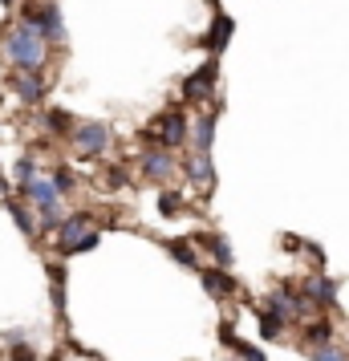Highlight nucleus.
Listing matches in <instances>:
<instances>
[{"mask_svg": "<svg viewBox=\"0 0 349 361\" xmlns=\"http://www.w3.org/2000/svg\"><path fill=\"white\" fill-rule=\"evenodd\" d=\"M4 57L20 69V73H37V69L45 66V41L37 29L29 25H17L13 33L4 37Z\"/></svg>", "mask_w": 349, "mask_h": 361, "instance_id": "f257e3e1", "label": "nucleus"}, {"mask_svg": "<svg viewBox=\"0 0 349 361\" xmlns=\"http://www.w3.org/2000/svg\"><path fill=\"white\" fill-rule=\"evenodd\" d=\"M195 247H203V252H212V260H216V268H232L235 264V256H232V244L224 240V235H216V231H200L195 235Z\"/></svg>", "mask_w": 349, "mask_h": 361, "instance_id": "ddd939ff", "label": "nucleus"}, {"mask_svg": "<svg viewBox=\"0 0 349 361\" xmlns=\"http://www.w3.org/2000/svg\"><path fill=\"white\" fill-rule=\"evenodd\" d=\"M187 122H191V118H187V110H179V106L163 110V114L154 118V138H159L154 147L171 150V154L179 147H187Z\"/></svg>", "mask_w": 349, "mask_h": 361, "instance_id": "7ed1b4c3", "label": "nucleus"}, {"mask_svg": "<svg viewBox=\"0 0 349 361\" xmlns=\"http://www.w3.org/2000/svg\"><path fill=\"white\" fill-rule=\"evenodd\" d=\"M159 212L163 215H179L183 212V195H179V191H159Z\"/></svg>", "mask_w": 349, "mask_h": 361, "instance_id": "4be33fe9", "label": "nucleus"}, {"mask_svg": "<svg viewBox=\"0 0 349 361\" xmlns=\"http://www.w3.org/2000/svg\"><path fill=\"white\" fill-rule=\"evenodd\" d=\"M166 252L183 264V268H191V272H200V268H203V264H200V247L191 244V240H171V244H166Z\"/></svg>", "mask_w": 349, "mask_h": 361, "instance_id": "f3484780", "label": "nucleus"}, {"mask_svg": "<svg viewBox=\"0 0 349 361\" xmlns=\"http://www.w3.org/2000/svg\"><path fill=\"white\" fill-rule=\"evenodd\" d=\"M45 122H49V130H69V114H66V110H53Z\"/></svg>", "mask_w": 349, "mask_h": 361, "instance_id": "393cba45", "label": "nucleus"}, {"mask_svg": "<svg viewBox=\"0 0 349 361\" xmlns=\"http://www.w3.org/2000/svg\"><path fill=\"white\" fill-rule=\"evenodd\" d=\"M0 4H17V0H0Z\"/></svg>", "mask_w": 349, "mask_h": 361, "instance_id": "a878e982", "label": "nucleus"}, {"mask_svg": "<svg viewBox=\"0 0 349 361\" xmlns=\"http://www.w3.org/2000/svg\"><path fill=\"white\" fill-rule=\"evenodd\" d=\"M90 231H94V215H85V212L66 215L61 228H57V252H61V256H73V247L82 244Z\"/></svg>", "mask_w": 349, "mask_h": 361, "instance_id": "1a4fd4ad", "label": "nucleus"}, {"mask_svg": "<svg viewBox=\"0 0 349 361\" xmlns=\"http://www.w3.org/2000/svg\"><path fill=\"white\" fill-rule=\"evenodd\" d=\"M333 341V321L329 317H313L309 325H305V345L317 349V345H329Z\"/></svg>", "mask_w": 349, "mask_h": 361, "instance_id": "dca6fc26", "label": "nucleus"}, {"mask_svg": "<svg viewBox=\"0 0 349 361\" xmlns=\"http://www.w3.org/2000/svg\"><path fill=\"white\" fill-rule=\"evenodd\" d=\"M20 25L37 29L45 45H49V41H53V45H57V41H66V20H61V8H57V4H41V8H29Z\"/></svg>", "mask_w": 349, "mask_h": 361, "instance_id": "423d86ee", "label": "nucleus"}, {"mask_svg": "<svg viewBox=\"0 0 349 361\" xmlns=\"http://www.w3.org/2000/svg\"><path fill=\"white\" fill-rule=\"evenodd\" d=\"M200 284L207 288V296H216V300H232V296H235L232 272H224V268H216V264L200 268Z\"/></svg>", "mask_w": 349, "mask_h": 361, "instance_id": "9b49d317", "label": "nucleus"}, {"mask_svg": "<svg viewBox=\"0 0 349 361\" xmlns=\"http://www.w3.org/2000/svg\"><path fill=\"white\" fill-rule=\"evenodd\" d=\"M13 90H17L25 102H41L45 98V78H41V73H20V78H13Z\"/></svg>", "mask_w": 349, "mask_h": 361, "instance_id": "2eb2a0df", "label": "nucleus"}, {"mask_svg": "<svg viewBox=\"0 0 349 361\" xmlns=\"http://www.w3.org/2000/svg\"><path fill=\"white\" fill-rule=\"evenodd\" d=\"M232 29H235V20L228 17V13H216V17H212V29H207V37H203V45H207L212 53H219L228 41H232Z\"/></svg>", "mask_w": 349, "mask_h": 361, "instance_id": "4468645a", "label": "nucleus"}, {"mask_svg": "<svg viewBox=\"0 0 349 361\" xmlns=\"http://www.w3.org/2000/svg\"><path fill=\"white\" fill-rule=\"evenodd\" d=\"M216 85H219V61L216 57H207V61H203V66L183 82V98L195 102V106H200V102H212L216 98Z\"/></svg>", "mask_w": 349, "mask_h": 361, "instance_id": "0eeeda50", "label": "nucleus"}, {"mask_svg": "<svg viewBox=\"0 0 349 361\" xmlns=\"http://www.w3.org/2000/svg\"><path fill=\"white\" fill-rule=\"evenodd\" d=\"M98 240H102V231L94 228V231H90V235H85V240H82V244L73 247V256H82V252H94V247H98Z\"/></svg>", "mask_w": 349, "mask_h": 361, "instance_id": "b1692460", "label": "nucleus"}, {"mask_svg": "<svg viewBox=\"0 0 349 361\" xmlns=\"http://www.w3.org/2000/svg\"><path fill=\"white\" fill-rule=\"evenodd\" d=\"M110 126L106 122H82V126H73V134H69V147L78 150L82 159H98V154H106L110 150Z\"/></svg>", "mask_w": 349, "mask_h": 361, "instance_id": "20e7f679", "label": "nucleus"}, {"mask_svg": "<svg viewBox=\"0 0 349 361\" xmlns=\"http://www.w3.org/2000/svg\"><path fill=\"white\" fill-rule=\"evenodd\" d=\"M49 183H53V191H57V195H69V191L78 187V179H73V171H69V166H57V171L49 175Z\"/></svg>", "mask_w": 349, "mask_h": 361, "instance_id": "412c9836", "label": "nucleus"}, {"mask_svg": "<svg viewBox=\"0 0 349 361\" xmlns=\"http://www.w3.org/2000/svg\"><path fill=\"white\" fill-rule=\"evenodd\" d=\"M216 126H219V110H203V114H195L187 122V147H191V154H212Z\"/></svg>", "mask_w": 349, "mask_h": 361, "instance_id": "6e6552de", "label": "nucleus"}, {"mask_svg": "<svg viewBox=\"0 0 349 361\" xmlns=\"http://www.w3.org/2000/svg\"><path fill=\"white\" fill-rule=\"evenodd\" d=\"M187 183L195 191H212L216 187V163H212V154H191L187 159Z\"/></svg>", "mask_w": 349, "mask_h": 361, "instance_id": "f8f14e48", "label": "nucleus"}, {"mask_svg": "<svg viewBox=\"0 0 349 361\" xmlns=\"http://www.w3.org/2000/svg\"><path fill=\"white\" fill-rule=\"evenodd\" d=\"M8 212H13V219H17V228L25 231L29 240H33V235H37V219H33V215H29V207H25V203H17V199H13V203H8Z\"/></svg>", "mask_w": 349, "mask_h": 361, "instance_id": "aec40b11", "label": "nucleus"}, {"mask_svg": "<svg viewBox=\"0 0 349 361\" xmlns=\"http://www.w3.org/2000/svg\"><path fill=\"white\" fill-rule=\"evenodd\" d=\"M13 175H17V183H20V187H29V183L37 179V163L29 159V154H25V159H17V166H13Z\"/></svg>", "mask_w": 349, "mask_h": 361, "instance_id": "5701e85b", "label": "nucleus"}, {"mask_svg": "<svg viewBox=\"0 0 349 361\" xmlns=\"http://www.w3.org/2000/svg\"><path fill=\"white\" fill-rule=\"evenodd\" d=\"M138 166H142V175H147L150 183H166L175 171H179V163H175V154L163 147H150L142 150V159H138Z\"/></svg>", "mask_w": 349, "mask_h": 361, "instance_id": "9d476101", "label": "nucleus"}, {"mask_svg": "<svg viewBox=\"0 0 349 361\" xmlns=\"http://www.w3.org/2000/svg\"><path fill=\"white\" fill-rule=\"evenodd\" d=\"M309 361H349V349L345 345H317V349H309Z\"/></svg>", "mask_w": 349, "mask_h": 361, "instance_id": "6ab92c4d", "label": "nucleus"}, {"mask_svg": "<svg viewBox=\"0 0 349 361\" xmlns=\"http://www.w3.org/2000/svg\"><path fill=\"white\" fill-rule=\"evenodd\" d=\"M256 325H260V337H268V341H281L284 333H288V325H281L276 317H268L264 309H256Z\"/></svg>", "mask_w": 349, "mask_h": 361, "instance_id": "a211bd4d", "label": "nucleus"}, {"mask_svg": "<svg viewBox=\"0 0 349 361\" xmlns=\"http://www.w3.org/2000/svg\"><path fill=\"white\" fill-rule=\"evenodd\" d=\"M337 293H341V280L325 276V272H309V276L300 280V296H305V305L313 312H325L337 305Z\"/></svg>", "mask_w": 349, "mask_h": 361, "instance_id": "39448f33", "label": "nucleus"}, {"mask_svg": "<svg viewBox=\"0 0 349 361\" xmlns=\"http://www.w3.org/2000/svg\"><path fill=\"white\" fill-rule=\"evenodd\" d=\"M256 309H264L268 317H276L281 325H297V321H305V317H313V309L305 305V296H300V288H293V284H281V288H272V293L256 305Z\"/></svg>", "mask_w": 349, "mask_h": 361, "instance_id": "f03ea898", "label": "nucleus"}]
</instances>
